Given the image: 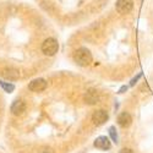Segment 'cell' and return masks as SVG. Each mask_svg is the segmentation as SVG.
I'll list each match as a JSON object with an SVG mask.
<instances>
[{
  "label": "cell",
  "instance_id": "8",
  "mask_svg": "<svg viewBox=\"0 0 153 153\" xmlns=\"http://www.w3.org/2000/svg\"><path fill=\"white\" fill-rule=\"evenodd\" d=\"M118 124L121 126V127H129L131 124H132V118L129 113H126V111H123L119 114V117H118Z\"/></svg>",
  "mask_w": 153,
  "mask_h": 153
},
{
  "label": "cell",
  "instance_id": "12",
  "mask_svg": "<svg viewBox=\"0 0 153 153\" xmlns=\"http://www.w3.org/2000/svg\"><path fill=\"white\" fill-rule=\"evenodd\" d=\"M109 135L113 140V142H115L118 143L119 142V136H118V132H117V129H115V126H110L109 127Z\"/></svg>",
  "mask_w": 153,
  "mask_h": 153
},
{
  "label": "cell",
  "instance_id": "4",
  "mask_svg": "<svg viewBox=\"0 0 153 153\" xmlns=\"http://www.w3.org/2000/svg\"><path fill=\"white\" fill-rule=\"evenodd\" d=\"M109 115H108V113L103 109H99V110H96L93 113V115H92V121L94 125L97 126H100V125H103L107 120H108Z\"/></svg>",
  "mask_w": 153,
  "mask_h": 153
},
{
  "label": "cell",
  "instance_id": "2",
  "mask_svg": "<svg viewBox=\"0 0 153 153\" xmlns=\"http://www.w3.org/2000/svg\"><path fill=\"white\" fill-rule=\"evenodd\" d=\"M58 49H59V44L54 38H48V39H45L42 44V52L49 56L54 55L58 52Z\"/></svg>",
  "mask_w": 153,
  "mask_h": 153
},
{
  "label": "cell",
  "instance_id": "9",
  "mask_svg": "<svg viewBox=\"0 0 153 153\" xmlns=\"http://www.w3.org/2000/svg\"><path fill=\"white\" fill-rule=\"evenodd\" d=\"M1 76L4 79L7 80H17L20 77V72L16 69H12V68H6L1 71Z\"/></svg>",
  "mask_w": 153,
  "mask_h": 153
},
{
  "label": "cell",
  "instance_id": "10",
  "mask_svg": "<svg viewBox=\"0 0 153 153\" xmlns=\"http://www.w3.org/2000/svg\"><path fill=\"white\" fill-rule=\"evenodd\" d=\"M98 100H99V94L94 90H90L85 94V102L88 104H96L98 103Z\"/></svg>",
  "mask_w": 153,
  "mask_h": 153
},
{
  "label": "cell",
  "instance_id": "15",
  "mask_svg": "<svg viewBox=\"0 0 153 153\" xmlns=\"http://www.w3.org/2000/svg\"><path fill=\"white\" fill-rule=\"evenodd\" d=\"M125 91H127V86H123L120 90H119V93H124Z\"/></svg>",
  "mask_w": 153,
  "mask_h": 153
},
{
  "label": "cell",
  "instance_id": "11",
  "mask_svg": "<svg viewBox=\"0 0 153 153\" xmlns=\"http://www.w3.org/2000/svg\"><path fill=\"white\" fill-rule=\"evenodd\" d=\"M0 86H1V88H3L5 92H7V93H10V92H12V91L15 90V86L14 85L9 83V82H5L3 80H0Z\"/></svg>",
  "mask_w": 153,
  "mask_h": 153
},
{
  "label": "cell",
  "instance_id": "5",
  "mask_svg": "<svg viewBox=\"0 0 153 153\" xmlns=\"http://www.w3.org/2000/svg\"><path fill=\"white\" fill-rule=\"evenodd\" d=\"M47 88V82L43 79H36L28 85V90L32 92H42Z\"/></svg>",
  "mask_w": 153,
  "mask_h": 153
},
{
  "label": "cell",
  "instance_id": "13",
  "mask_svg": "<svg viewBox=\"0 0 153 153\" xmlns=\"http://www.w3.org/2000/svg\"><path fill=\"white\" fill-rule=\"evenodd\" d=\"M141 76H142V72H140V74L136 76V77H134V79L131 80V82H130V86H135V85H136V82L140 80V77H141Z\"/></svg>",
  "mask_w": 153,
  "mask_h": 153
},
{
  "label": "cell",
  "instance_id": "14",
  "mask_svg": "<svg viewBox=\"0 0 153 153\" xmlns=\"http://www.w3.org/2000/svg\"><path fill=\"white\" fill-rule=\"evenodd\" d=\"M119 153H134V152H132V149H130V148H123V149H120Z\"/></svg>",
  "mask_w": 153,
  "mask_h": 153
},
{
  "label": "cell",
  "instance_id": "3",
  "mask_svg": "<svg viewBox=\"0 0 153 153\" xmlns=\"http://www.w3.org/2000/svg\"><path fill=\"white\" fill-rule=\"evenodd\" d=\"M115 7L119 14H129L134 7V0H117Z\"/></svg>",
  "mask_w": 153,
  "mask_h": 153
},
{
  "label": "cell",
  "instance_id": "6",
  "mask_svg": "<svg viewBox=\"0 0 153 153\" xmlns=\"http://www.w3.org/2000/svg\"><path fill=\"white\" fill-rule=\"evenodd\" d=\"M110 141L107 136H99L94 140V147L96 148H99V149H103V151H107L110 148Z\"/></svg>",
  "mask_w": 153,
  "mask_h": 153
},
{
  "label": "cell",
  "instance_id": "1",
  "mask_svg": "<svg viewBox=\"0 0 153 153\" xmlns=\"http://www.w3.org/2000/svg\"><path fill=\"white\" fill-rule=\"evenodd\" d=\"M92 54L87 48H80L75 52L74 60L80 66H88L92 62Z\"/></svg>",
  "mask_w": 153,
  "mask_h": 153
},
{
  "label": "cell",
  "instance_id": "7",
  "mask_svg": "<svg viewBox=\"0 0 153 153\" xmlns=\"http://www.w3.org/2000/svg\"><path fill=\"white\" fill-rule=\"evenodd\" d=\"M11 113L14 114V115H22L23 114V111L26 110V105H25V103L22 100H20V99H16L14 103L11 104Z\"/></svg>",
  "mask_w": 153,
  "mask_h": 153
}]
</instances>
